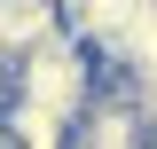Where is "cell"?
<instances>
[{"label":"cell","mask_w":157,"mask_h":149,"mask_svg":"<svg viewBox=\"0 0 157 149\" xmlns=\"http://www.w3.org/2000/svg\"><path fill=\"white\" fill-rule=\"evenodd\" d=\"M16 102L39 118H55V126H78V118L102 102V55L86 39H55V47H39L32 63H16Z\"/></svg>","instance_id":"1"},{"label":"cell","mask_w":157,"mask_h":149,"mask_svg":"<svg viewBox=\"0 0 157 149\" xmlns=\"http://www.w3.org/2000/svg\"><path fill=\"white\" fill-rule=\"evenodd\" d=\"M71 149H157V118L141 86H102V102L71 126Z\"/></svg>","instance_id":"2"},{"label":"cell","mask_w":157,"mask_h":149,"mask_svg":"<svg viewBox=\"0 0 157 149\" xmlns=\"http://www.w3.org/2000/svg\"><path fill=\"white\" fill-rule=\"evenodd\" d=\"M55 39H71V0H0V63L8 71Z\"/></svg>","instance_id":"3"}]
</instances>
